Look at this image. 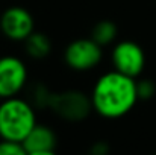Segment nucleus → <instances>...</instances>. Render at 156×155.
<instances>
[{
	"instance_id": "nucleus-14",
	"label": "nucleus",
	"mask_w": 156,
	"mask_h": 155,
	"mask_svg": "<svg viewBox=\"0 0 156 155\" xmlns=\"http://www.w3.org/2000/svg\"><path fill=\"white\" fill-rule=\"evenodd\" d=\"M109 152H111V148L103 140L93 143V146L90 148V155H109Z\"/></svg>"
},
{
	"instance_id": "nucleus-5",
	"label": "nucleus",
	"mask_w": 156,
	"mask_h": 155,
	"mask_svg": "<svg viewBox=\"0 0 156 155\" xmlns=\"http://www.w3.org/2000/svg\"><path fill=\"white\" fill-rule=\"evenodd\" d=\"M27 65L15 55L0 56V99L18 96L27 85Z\"/></svg>"
},
{
	"instance_id": "nucleus-13",
	"label": "nucleus",
	"mask_w": 156,
	"mask_h": 155,
	"mask_svg": "<svg viewBox=\"0 0 156 155\" xmlns=\"http://www.w3.org/2000/svg\"><path fill=\"white\" fill-rule=\"evenodd\" d=\"M136 91H138L140 101H149L155 96L156 84L152 79H140L136 81Z\"/></svg>"
},
{
	"instance_id": "nucleus-15",
	"label": "nucleus",
	"mask_w": 156,
	"mask_h": 155,
	"mask_svg": "<svg viewBox=\"0 0 156 155\" xmlns=\"http://www.w3.org/2000/svg\"><path fill=\"white\" fill-rule=\"evenodd\" d=\"M29 155H58L53 151H37V152H29Z\"/></svg>"
},
{
	"instance_id": "nucleus-11",
	"label": "nucleus",
	"mask_w": 156,
	"mask_h": 155,
	"mask_svg": "<svg viewBox=\"0 0 156 155\" xmlns=\"http://www.w3.org/2000/svg\"><path fill=\"white\" fill-rule=\"evenodd\" d=\"M53 91L43 82H37L29 91V102L37 109H47L50 108Z\"/></svg>"
},
{
	"instance_id": "nucleus-8",
	"label": "nucleus",
	"mask_w": 156,
	"mask_h": 155,
	"mask_svg": "<svg viewBox=\"0 0 156 155\" xmlns=\"http://www.w3.org/2000/svg\"><path fill=\"white\" fill-rule=\"evenodd\" d=\"M58 145L56 132L50 126L37 123L34 129L29 132V135L23 140V146L27 152H37V151H53Z\"/></svg>"
},
{
	"instance_id": "nucleus-9",
	"label": "nucleus",
	"mask_w": 156,
	"mask_h": 155,
	"mask_svg": "<svg viewBox=\"0 0 156 155\" xmlns=\"http://www.w3.org/2000/svg\"><path fill=\"white\" fill-rule=\"evenodd\" d=\"M24 52L26 55L30 58V59H35V61H43L46 59L53 49V43L50 40V37L44 32H40V31H34L24 41Z\"/></svg>"
},
{
	"instance_id": "nucleus-1",
	"label": "nucleus",
	"mask_w": 156,
	"mask_h": 155,
	"mask_svg": "<svg viewBox=\"0 0 156 155\" xmlns=\"http://www.w3.org/2000/svg\"><path fill=\"white\" fill-rule=\"evenodd\" d=\"M94 113L108 120L121 119L129 114L140 101L136 81L117 70L106 72L97 78L91 90Z\"/></svg>"
},
{
	"instance_id": "nucleus-4",
	"label": "nucleus",
	"mask_w": 156,
	"mask_h": 155,
	"mask_svg": "<svg viewBox=\"0 0 156 155\" xmlns=\"http://www.w3.org/2000/svg\"><path fill=\"white\" fill-rule=\"evenodd\" d=\"M103 59V47L91 37L77 38L67 44L64 50V62L74 72H90Z\"/></svg>"
},
{
	"instance_id": "nucleus-16",
	"label": "nucleus",
	"mask_w": 156,
	"mask_h": 155,
	"mask_svg": "<svg viewBox=\"0 0 156 155\" xmlns=\"http://www.w3.org/2000/svg\"><path fill=\"white\" fill-rule=\"evenodd\" d=\"M152 155H156V152H155V154H152Z\"/></svg>"
},
{
	"instance_id": "nucleus-10",
	"label": "nucleus",
	"mask_w": 156,
	"mask_h": 155,
	"mask_svg": "<svg viewBox=\"0 0 156 155\" xmlns=\"http://www.w3.org/2000/svg\"><path fill=\"white\" fill-rule=\"evenodd\" d=\"M118 37V28L112 20H100L91 29V38L102 47L111 46Z\"/></svg>"
},
{
	"instance_id": "nucleus-12",
	"label": "nucleus",
	"mask_w": 156,
	"mask_h": 155,
	"mask_svg": "<svg viewBox=\"0 0 156 155\" xmlns=\"http://www.w3.org/2000/svg\"><path fill=\"white\" fill-rule=\"evenodd\" d=\"M0 155H29V152L20 142H11V140L0 138Z\"/></svg>"
},
{
	"instance_id": "nucleus-6",
	"label": "nucleus",
	"mask_w": 156,
	"mask_h": 155,
	"mask_svg": "<svg viewBox=\"0 0 156 155\" xmlns=\"http://www.w3.org/2000/svg\"><path fill=\"white\" fill-rule=\"evenodd\" d=\"M111 62L114 70L136 79L141 76L146 67V53L138 43L123 40L112 47Z\"/></svg>"
},
{
	"instance_id": "nucleus-3",
	"label": "nucleus",
	"mask_w": 156,
	"mask_h": 155,
	"mask_svg": "<svg viewBox=\"0 0 156 155\" xmlns=\"http://www.w3.org/2000/svg\"><path fill=\"white\" fill-rule=\"evenodd\" d=\"M49 109L58 119L68 123H80L87 120L94 111L91 94L76 88L53 91Z\"/></svg>"
},
{
	"instance_id": "nucleus-7",
	"label": "nucleus",
	"mask_w": 156,
	"mask_h": 155,
	"mask_svg": "<svg viewBox=\"0 0 156 155\" xmlns=\"http://www.w3.org/2000/svg\"><path fill=\"white\" fill-rule=\"evenodd\" d=\"M35 31V20L30 11L24 6H9L0 15V32L5 38L23 43Z\"/></svg>"
},
{
	"instance_id": "nucleus-2",
	"label": "nucleus",
	"mask_w": 156,
	"mask_h": 155,
	"mask_svg": "<svg viewBox=\"0 0 156 155\" xmlns=\"http://www.w3.org/2000/svg\"><path fill=\"white\" fill-rule=\"evenodd\" d=\"M37 125V108L20 96L2 99L0 102V138L20 142L29 135Z\"/></svg>"
}]
</instances>
